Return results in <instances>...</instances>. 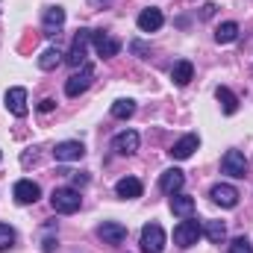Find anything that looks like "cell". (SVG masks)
I'll return each mask as SVG.
<instances>
[{"instance_id": "cell-1", "label": "cell", "mask_w": 253, "mask_h": 253, "mask_svg": "<svg viewBox=\"0 0 253 253\" xmlns=\"http://www.w3.org/2000/svg\"><path fill=\"white\" fill-rule=\"evenodd\" d=\"M50 203H53V209H56V212H62V215H74V212L80 209L83 197H80V191H77V189H68V186H62V189H53V194H50Z\"/></svg>"}, {"instance_id": "cell-2", "label": "cell", "mask_w": 253, "mask_h": 253, "mask_svg": "<svg viewBox=\"0 0 253 253\" xmlns=\"http://www.w3.org/2000/svg\"><path fill=\"white\" fill-rule=\"evenodd\" d=\"M200 236H203V227H200L194 218H183V221L174 227V245H177V248H191V245H197Z\"/></svg>"}, {"instance_id": "cell-3", "label": "cell", "mask_w": 253, "mask_h": 253, "mask_svg": "<svg viewBox=\"0 0 253 253\" xmlns=\"http://www.w3.org/2000/svg\"><path fill=\"white\" fill-rule=\"evenodd\" d=\"M91 30H80L77 36H74V42H71V50H68V56H65V62L71 65V68H83L85 65V50H88V44H91Z\"/></svg>"}, {"instance_id": "cell-4", "label": "cell", "mask_w": 253, "mask_h": 253, "mask_svg": "<svg viewBox=\"0 0 253 253\" xmlns=\"http://www.w3.org/2000/svg\"><path fill=\"white\" fill-rule=\"evenodd\" d=\"M91 80H94V68H91V65L77 68V71L68 77V83H65V94H68V97H80V94L91 85Z\"/></svg>"}, {"instance_id": "cell-5", "label": "cell", "mask_w": 253, "mask_h": 253, "mask_svg": "<svg viewBox=\"0 0 253 253\" xmlns=\"http://www.w3.org/2000/svg\"><path fill=\"white\" fill-rule=\"evenodd\" d=\"M165 251V230L159 224H144L141 230V253H162Z\"/></svg>"}, {"instance_id": "cell-6", "label": "cell", "mask_w": 253, "mask_h": 253, "mask_svg": "<svg viewBox=\"0 0 253 253\" xmlns=\"http://www.w3.org/2000/svg\"><path fill=\"white\" fill-rule=\"evenodd\" d=\"M221 171L230 174V177H236V180H242V177L248 174V159H245V153H242V150H227V153L221 156Z\"/></svg>"}, {"instance_id": "cell-7", "label": "cell", "mask_w": 253, "mask_h": 253, "mask_svg": "<svg viewBox=\"0 0 253 253\" xmlns=\"http://www.w3.org/2000/svg\"><path fill=\"white\" fill-rule=\"evenodd\" d=\"M62 24H65V9L62 6H47V9H44V18H42L44 36H47V39H56L59 30H62Z\"/></svg>"}, {"instance_id": "cell-8", "label": "cell", "mask_w": 253, "mask_h": 253, "mask_svg": "<svg viewBox=\"0 0 253 253\" xmlns=\"http://www.w3.org/2000/svg\"><path fill=\"white\" fill-rule=\"evenodd\" d=\"M6 109H9L15 118H24V115L30 112V106H27V88H21V85L9 88V91H6Z\"/></svg>"}, {"instance_id": "cell-9", "label": "cell", "mask_w": 253, "mask_h": 253, "mask_svg": "<svg viewBox=\"0 0 253 253\" xmlns=\"http://www.w3.org/2000/svg\"><path fill=\"white\" fill-rule=\"evenodd\" d=\"M91 42H94V50H97L100 59H112V56H118V50H121V42L112 39V36H106V33H94Z\"/></svg>"}, {"instance_id": "cell-10", "label": "cell", "mask_w": 253, "mask_h": 253, "mask_svg": "<svg viewBox=\"0 0 253 253\" xmlns=\"http://www.w3.org/2000/svg\"><path fill=\"white\" fill-rule=\"evenodd\" d=\"M209 197H212L218 206H224V209H233V206L239 203V191L233 189L230 183H218V186H212V189H209Z\"/></svg>"}, {"instance_id": "cell-11", "label": "cell", "mask_w": 253, "mask_h": 253, "mask_svg": "<svg viewBox=\"0 0 253 253\" xmlns=\"http://www.w3.org/2000/svg\"><path fill=\"white\" fill-rule=\"evenodd\" d=\"M97 236L103 239V245H121L126 239V227L118 224V221H103V224L97 227Z\"/></svg>"}, {"instance_id": "cell-12", "label": "cell", "mask_w": 253, "mask_h": 253, "mask_svg": "<svg viewBox=\"0 0 253 253\" xmlns=\"http://www.w3.org/2000/svg\"><path fill=\"white\" fill-rule=\"evenodd\" d=\"M12 194H15V200H18L21 206H27V203H36V200L42 197V189H39V183H33V180H18L15 189H12Z\"/></svg>"}, {"instance_id": "cell-13", "label": "cell", "mask_w": 253, "mask_h": 253, "mask_svg": "<svg viewBox=\"0 0 253 253\" xmlns=\"http://www.w3.org/2000/svg\"><path fill=\"white\" fill-rule=\"evenodd\" d=\"M53 156H56V162H77L85 156V147L80 141H59L53 147Z\"/></svg>"}, {"instance_id": "cell-14", "label": "cell", "mask_w": 253, "mask_h": 253, "mask_svg": "<svg viewBox=\"0 0 253 253\" xmlns=\"http://www.w3.org/2000/svg\"><path fill=\"white\" fill-rule=\"evenodd\" d=\"M197 147H200V138H197L194 132H189V135H183L180 141H174V147H171L168 153H171V159H180V162H183V159H189Z\"/></svg>"}, {"instance_id": "cell-15", "label": "cell", "mask_w": 253, "mask_h": 253, "mask_svg": "<svg viewBox=\"0 0 253 253\" xmlns=\"http://www.w3.org/2000/svg\"><path fill=\"white\" fill-rule=\"evenodd\" d=\"M183 186H186V174H183L180 168H168V171L159 177V189L165 191V194H177Z\"/></svg>"}, {"instance_id": "cell-16", "label": "cell", "mask_w": 253, "mask_h": 253, "mask_svg": "<svg viewBox=\"0 0 253 253\" xmlns=\"http://www.w3.org/2000/svg\"><path fill=\"white\" fill-rule=\"evenodd\" d=\"M112 147H115V153H121V156L135 153V150H138V132H135V129H124V132H118L115 141H112Z\"/></svg>"}, {"instance_id": "cell-17", "label": "cell", "mask_w": 253, "mask_h": 253, "mask_svg": "<svg viewBox=\"0 0 253 253\" xmlns=\"http://www.w3.org/2000/svg\"><path fill=\"white\" fill-rule=\"evenodd\" d=\"M162 24H165V18H162V12H159L156 6L141 9V15H138V30H141V33H156Z\"/></svg>"}, {"instance_id": "cell-18", "label": "cell", "mask_w": 253, "mask_h": 253, "mask_svg": "<svg viewBox=\"0 0 253 253\" xmlns=\"http://www.w3.org/2000/svg\"><path fill=\"white\" fill-rule=\"evenodd\" d=\"M115 194L124 197V200H135V197H141V180H135V177H124V180H118V183H115Z\"/></svg>"}, {"instance_id": "cell-19", "label": "cell", "mask_w": 253, "mask_h": 253, "mask_svg": "<svg viewBox=\"0 0 253 253\" xmlns=\"http://www.w3.org/2000/svg\"><path fill=\"white\" fill-rule=\"evenodd\" d=\"M171 212L174 215H180V218H191L194 215V197L189 194H171Z\"/></svg>"}, {"instance_id": "cell-20", "label": "cell", "mask_w": 253, "mask_h": 253, "mask_svg": "<svg viewBox=\"0 0 253 253\" xmlns=\"http://www.w3.org/2000/svg\"><path fill=\"white\" fill-rule=\"evenodd\" d=\"M215 97H218L224 115H236V112H239V97H236L227 85H218V88H215Z\"/></svg>"}, {"instance_id": "cell-21", "label": "cell", "mask_w": 253, "mask_h": 253, "mask_svg": "<svg viewBox=\"0 0 253 253\" xmlns=\"http://www.w3.org/2000/svg\"><path fill=\"white\" fill-rule=\"evenodd\" d=\"M191 77H194V65H191L189 59L177 62V65H174V71H171V80H174L177 85H189Z\"/></svg>"}, {"instance_id": "cell-22", "label": "cell", "mask_w": 253, "mask_h": 253, "mask_svg": "<svg viewBox=\"0 0 253 253\" xmlns=\"http://www.w3.org/2000/svg\"><path fill=\"white\" fill-rule=\"evenodd\" d=\"M239 39V24L236 21H224L218 30H215V42L218 44H230V42H236Z\"/></svg>"}, {"instance_id": "cell-23", "label": "cell", "mask_w": 253, "mask_h": 253, "mask_svg": "<svg viewBox=\"0 0 253 253\" xmlns=\"http://www.w3.org/2000/svg\"><path fill=\"white\" fill-rule=\"evenodd\" d=\"M203 233H206V239H209L212 245H221V242L227 239V224H224V221H206V224H203Z\"/></svg>"}, {"instance_id": "cell-24", "label": "cell", "mask_w": 253, "mask_h": 253, "mask_svg": "<svg viewBox=\"0 0 253 253\" xmlns=\"http://www.w3.org/2000/svg\"><path fill=\"white\" fill-rule=\"evenodd\" d=\"M65 62V56L59 53V47H47L42 56H39V68L42 71H53V68H59Z\"/></svg>"}, {"instance_id": "cell-25", "label": "cell", "mask_w": 253, "mask_h": 253, "mask_svg": "<svg viewBox=\"0 0 253 253\" xmlns=\"http://www.w3.org/2000/svg\"><path fill=\"white\" fill-rule=\"evenodd\" d=\"M135 115V100H115L112 103V118H121V121H126V118H132Z\"/></svg>"}, {"instance_id": "cell-26", "label": "cell", "mask_w": 253, "mask_h": 253, "mask_svg": "<svg viewBox=\"0 0 253 253\" xmlns=\"http://www.w3.org/2000/svg\"><path fill=\"white\" fill-rule=\"evenodd\" d=\"M12 245H15V230L9 224H0V253L9 251Z\"/></svg>"}, {"instance_id": "cell-27", "label": "cell", "mask_w": 253, "mask_h": 253, "mask_svg": "<svg viewBox=\"0 0 253 253\" xmlns=\"http://www.w3.org/2000/svg\"><path fill=\"white\" fill-rule=\"evenodd\" d=\"M230 253H253V248H251V242H248V239H233Z\"/></svg>"}, {"instance_id": "cell-28", "label": "cell", "mask_w": 253, "mask_h": 253, "mask_svg": "<svg viewBox=\"0 0 253 253\" xmlns=\"http://www.w3.org/2000/svg\"><path fill=\"white\" fill-rule=\"evenodd\" d=\"M53 106H56V100H50V97H44V100L39 103V109H42V112H53Z\"/></svg>"}, {"instance_id": "cell-29", "label": "cell", "mask_w": 253, "mask_h": 253, "mask_svg": "<svg viewBox=\"0 0 253 253\" xmlns=\"http://www.w3.org/2000/svg\"><path fill=\"white\" fill-rule=\"evenodd\" d=\"M215 15V3H206L203 9H200V18H212Z\"/></svg>"}, {"instance_id": "cell-30", "label": "cell", "mask_w": 253, "mask_h": 253, "mask_svg": "<svg viewBox=\"0 0 253 253\" xmlns=\"http://www.w3.org/2000/svg\"><path fill=\"white\" fill-rule=\"evenodd\" d=\"M42 251H44V253H53V251H56V239H44Z\"/></svg>"}, {"instance_id": "cell-31", "label": "cell", "mask_w": 253, "mask_h": 253, "mask_svg": "<svg viewBox=\"0 0 253 253\" xmlns=\"http://www.w3.org/2000/svg\"><path fill=\"white\" fill-rule=\"evenodd\" d=\"M129 47H132V53H138V56H144V53H147V47H144L141 42H132Z\"/></svg>"}, {"instance_id": "cell-32", "label": "cell", "mask_w": 253, "mask_h": 253, "mask_svg": "<svg viewBox=\"0 0 253 253\" xmlns=\"http://www.w3.org/2000/svg\"><path fill=\"white\" fill-rule=\"evenodd\" d=\"M74 183H77V186H85V183H88V177H85V174H74Z\"/></svg>"}, {"instance_id": "cell-33", "label": "cell", "mask_w": 253, "mask_h": 253, "mask_svg": "<svg viewBox=\"0 0 253 253\" xmlns=\"http://www.w3.org/2000/svg\"><path fill=\"white\" fill-rule=\"evenodd\" d=\"M91 3H100V0H91Z\"/></svg>"}, {"instance_id": "cell-34", "label": "cell", "mask_w": 253, "mask_h": 253, "mask_svg": "<svg viewBox=\"0 0 253 253\" xmlns=\"http://www.w3.org/2000/svg\"><path fill=\"white\" fill-rule=\"evenodd\" d=\"M0 159H3V153H0Z\"/></svg>"}]
</instances>
